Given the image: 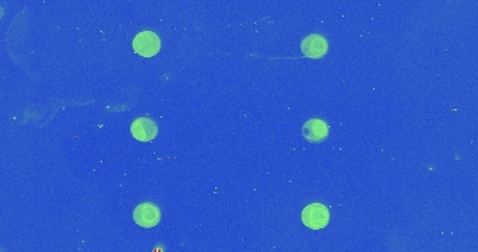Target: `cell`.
Listing matches in <instances>:
<instances>
[{"label": "cell", "mask_w": 478, "mask_h": 252, "mask_svg": "<svg viewBox=\"0 0 478 252\" xmlns=\"http://www.w3.org/2000/svg\"><path fill=\"white\" fill-rule=\"evenodd\" d=\"M302 223L310 230H322L329 225L330 211L322 203H310L302 210Z\"/></svg>", "instance_id": "cell-1"}, {"label": "cell", "mask_w": 478, "mask_h": 252, "mask_svg": "<svg viewBox=\"0 0 478 252\" xmlns=\"http://www.w3.org/2000/svg\"><path fill=\"white\" fill-rule=\"evenodd\" d=\"M130 132L136 140L151 141L158 133L157 124L150 118H137L130 126Z\"/></svg>", "instance_id": "cell-6"}, {"label": "cell", "mask_w": 478, "mask_h": 252, "mask_svg": "<svg viewBox=\"0 0 478 252\" xmlns=\"http://www.w3.org/2000/svg\"><path fill=\"white\" fill-rule=\"evenodd\" d=\"M301 51L306 58L319 59L328 54L329 44L321 34H310L301 43Z\"/></svg>", "instance_id": "cell-4"}, {"label": "cell", "mask_w": 478, "mask_h": 252, "mask_svg": "<svg viewBox=\"0 0 478 252\" xmlns=\"http://www.w3.org/2000/svg\"><path fill=\"white\" fill-rule=\"evenodd\" d=\"M304 137L310 143L323 141L329 136V125L322 119H309L302 126Z\"/></svg>", "instance_id": "cell-5"}, {"label": "cell", "mask_w": 478, "mask_h": 252, "mask_svg": "<svg viewBox=\"0 0 478 252\" xmlns=\"http://www.w3.org/2000/svg\"><path fill=\"white\" fill-rule=\"evenodd\" d=\"M133 220L140 227L152 229L161 220V210H159V207L155 203L151 202L140 203L133 210Z\"/></svg>", "instance_id": "cell-3"}, {"label": "cell", "mask_w": 478, "mask_h": 252, "mask_svg": "<svg viewBox=\"0 0 478 252\" xmlns=\"http://www.w3.org/2000/svg\"><path fill=\"white\" fill-rule=\"evenodd\" d=\"M133 49L144 58H151L161 51V40L152 31H141L133 40Z\"/></svg>", "instance_id": "cell-2"}]
</instances>
